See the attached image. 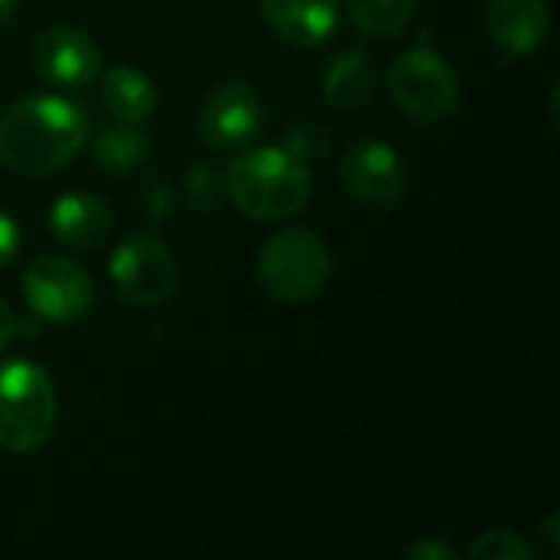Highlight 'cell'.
<instances>
[{
    "label": "cell",
    "instance_id": "6da1fadb",
    "mask_svg": "<svg viewBox=\"0 0 560 560\" xmlns=\"http://www.w3.org/2000/svg\"><path fill=\"white\" fill-rule=\"evenodd\" d=\"M89 144V115L62 95H30L0 115V161L23 177L62 171Z\"/></svg>",
    "mask_w": 560,
    "mask_h": 560
},
{
    "label": "cell",
    "instance_id": "7a4b0ae2",
    "mask_svg": "<svg viewBox=\"0 0 560 560\" xmlns=\"http://www.w3.org/2000/svg\"><path fill=\"white\" fill-rule=\"evenodd\" d=\"M223 190L249 220H285L312 200V171L285 148H253L226 167Z\"/></svg>",
    "mask_w": 560,
    "mask_h": 560
},
{
    "label": "cell",
    "instance_id": "3957f363",
    "mask_svg": "<svg viewBox=\"0 0 560 560\" xmlns=\"http://www.w3.org/2000/svg\"><path fill=\"white\" fill-rule=\"evenodd\" d=\"M256 272L262 289L282 305H305L318 299L331 279V253L328 243L305 226L276 230L256 259Z\"/></svg>",
    "mask_w": 560,
    "mask_h": 560
},
{
    "label": "cell",
    "instance_id": "277c9868",
    "mask_svg": "<svg viewBox=\"0 0 560 560\" xmlns=\"http://www.w3.org/2000/svg\"><path fill=\"white\" fill-rule=\"evenodd\" d=\"M56 430V387L43 364L16 358L0 364V450L33 453Z\"/></svg>",
    "mask_w": 560,
    "mask_h": 560
},
{
    "label": "cell",
    "instance_id": "5b68a950",
    "mask_svg": "<svg viewBox=\"0 0 560 560\" xmlns=\"http://www.w3.org/2000/svg\"><path fill=\"white\" fill-rule=\"evenodd\" d=\"M387 92L407 118L443 121L459 105V75L433 46L420 43L390 62Z\"/></svg>",
    "mask_w": 560,
    "mask_h": 560
},
{
    "label": "cell",
    "instance_id": "8992f818",
    "mask_svg": "<svg viewBox=\"0 0 560 560\" xmlns=\"http://www.w3.org/2000/svg\"><path fill=\"white\" fill-rule=\"evenodd\" d=\"M108 276L121 302L135 308H158L171 302L180 279L171 246L154 233L125 236L108 259Z\"/></svg>",
    "mask_w": 560,
    "mask_h": 560
},
{
    "label": "cell",
    "instance_id": "52a82bcc",
    "mask_svg": "<svg viewBox=\"0 0 560 560\" xmlns=\"http://www.w3.org/2000/svg\"><path fill=\"white\" fill-rule=\"evenodd\" d=\"M23 299L36 318L52 325H75L89 315L95 285L79 262L62 256H39L23 272Z\"/></svg>",
    "mask_w": 560,
    "mask_h": 560
},
{
    "label": "cell",
    "instance_id": "ba28073f",
    "mask_svg": "<svg viewBox=\"0 0 560 560\" xmlns=\"http://www.w3.org/2000/svg\"><path fill=\"white\" fill-rule=\"evenodd\" d=\"M338 177L368 210H394L407 197V164L387 141L377 138L351 144L341 158Z\"/></svg>",
    "mask_w": 560,
    "mask_h": 560
},
{
    "label": "cell",
    "instance_id": "9c48e42d",
    "mask_svg": "<svg viewBox=\"0 0 560 560\" xmlns=\"http://www.w3.org/2000/svg\"><path fill=\"white\" fill-rule=\"evenodd\" d=\"M266 125L262 98L246 82L217 85L197 115V135L213 151H240L249 148Z\"/></svg>",
    "mask_w": 560,
    "mask_h": 560
},
{
    "label": "cell",
    "instance_id": "30bf717a",
    "mask_svg": "<svg viewBox=\"0 0 560 560\" xmlns=\"http://www.w3.org/2000/svg\"><path fill=\"white\" fill-rule=\"evenodd\" d=\"M30 66L52 89H85L98 75L102 59L89 33L56 23L36 33L30 46Z\"/></svg>",
    "mask_w": 560,
    "mask_h": 560
},
{
    "label": "cell",
    "instance_id": "8fae6325",
    "mask_svg": "<svg viewBox=\"0 0 560 560\" xmlns=\"http://www.w3.org/2000/svg\"><path fill=\"white\" fill-rule=\"evenodd\" d=\"M486 30L505 59L528 56L541 49L551 33V7L548 0H489Z\"/></svg>",
    "mask_w": 560,
    "mask_h": 560
},
{
    "label": "cell",
    "instance_id": "7c38bea8",
    "mask_svg": "<svg viewBox=\"0 0 560 560\" xmlns=\"http://www.w3.org/2000/svg\"><path fill=\"white\" fill-rule=\"evenodd\" d=\"M49 233L69 249H98L112 233V207L95 194L72 190L49 207Z\"/></svg>",
    "mask_w": 560,
    "mask_h": 560
},
{
    "label": "cell",
    "instance_id": "4fadbf2b",
    "mask_svg": "<svg viewBox=\"0 0 560 560\" xmlns=\"http://www.w3.org/2000/svg\"><path fill=\"white\" fill-rule=\"evenodd\" d=\"M259 10L292 46H322L338 30V0H259Z\"/></svg>",
    "mask_w": 560,
    "mask_h": 560
},
{
    "label": "cell",
    "instance_id": "5bb4252c",
    "mask_svg": "<svg viewBox=\"0 0 560 560\" xmlns=\"http://www.w3.org/2000/svg\"><path fill=\"white\" fill-rule=\"evenodd\" d=\"M377 92V66L368 49H345L338 52L325 75L322 95L335 112H361Z\"/></svg>",
    "mask_w": 560,
    "mask_h": 560
},
{
    "label": "cell",
    "instance_id": "9a60e30c",
    "mask_svg": "<svg viewBox=\"0 0 560 560\" xmlns=\"http://www.w3.org/2000/svg\"><path fill=\"white\" fill-rule=\"evenodd\" d=\"M102 102L115 121H131L141 125L154 115L158 108V89L154 82L131 66H112L102 75Z\"/></svg>",
    "mask_w": 560,
    "mask_h": 560
},
{
    "label": "cell",
    "instance_id": "2e32d148",
    "mask_svg": "<svg viewBox=\"0 0 560 560\" xmlns=\"http://www.w3.org/2000/svg\"><path fill=\"white\" fill-rule=\"evenodd\" d=\"M92 158L108 174H128L151 158V135L131 121L108 125L92 141Z\"/></svg>",
    "mask_w": 560,
    "mask_h": 560
},
{
    "label": "cell",
    "instance_id": "e0dca14e",
    "mask_svg": "<svg viewBox=\"0 0 560 560\" xmlns=\"http://www.w3.org/2000/svg\"><path fill=\"white\" fill-rule=\"evenodd\" d=\"M420 0H348L351 23L371 39H394L413 20Z\"/></svg>",
    "mask_w": 560,
    "mask_h": 560
},
{
    "label": "cell",
    "instance_id": "ac0fdd59",
    "mask_svg": "<svg viewBox=\"0 0 560 560\" xmlns=\"http://www.w3.org/2000/svg\"><path fill=\"white\" fill-rule=\"evenodd\" d=\"M472 560H528L532 545L512 528H489L469 545Z\"/></svg>",
    "mask_w": 560,
    "mask_h": 560
},
{
    "label": "cell",
    "instance_id": "d6986e66",
    "mask_svg": "<svg viewBox=\"0 0 560 560\" xmlns=\"http://www.w3.org/2000/svg\"><path fill=\"white\" fill-rule=\"evenodd\" d=\"M184 190H187V200H190L197 210H210V207H217V200H220L223 174H220L213 164L200 161V164H194V167L187 171V177H184Z\"/></svg>",
    "mask_w": 560,
    "mask_h": 560
},
{
    "label": "cell",
    "instance_id": "ffe728a7",
    "mask_svg": "<svg viewBox=\"0 0 560 560\" xmlns=\"http://www.w3.org/2000/svg\"><path fill=\"white\" fill-rule=\"evenodd\" d=\"M292 158H299L302 164L318 161L328 151V131L315 121H299L285 131V144H282Z\"/></svg>",
    "mask_w": 560,
    "mask_h": 560
},
{
    "label": "cell",
    "instance_id": "44dd1931",
    "mask_svg": "<svg viewBox=\"0 0 560 560\" xmlns=\"http://www.w3.org/2000/svg\"><path fill=\"white\" fill-rule=\"evenodd\" d=\"M174 207V197H171V187L158 177H151L144 184V194H141V210L151 223H164V217L171 213Z\"/></svg>",
    "mask_w": 560,
    "mask_h": 560
},
{
    "label": "cell",
    "instance_id": "7402d4cb",
    "mask_svg": "<svg viewBox=\"0 0 560 560\" xmlns=\"http://www.w3.org/2000/svg\"><path fill=\"white\" fill-rule=\"evenodd\" d=\"M16 249H20V230L13 223V217L0 210V269L13 262Z\"/></svg>",
    "mask_w": 560,
    "mask_h": 560
},
{
    "label": "cell",
    "instance_id": "603a6c76",
    "mask_svg": "<svg viewBox=\"0 0 560 560\" xmlns=\"http://www.w3.org/2000/svg\"><path fill=\"white\" fill-rule=\"evenodd\" d=\"M558 528H560L558 512H551V515H548V518L541 522V555H545L548 560H555L560 555Z\"/></svg>",
    "mask_w": 560,
    "mask_h": 560
},
{
    "label": "cell",
    "instance_id": "cb8c5ba5",
    "mask_svg": "<svg viewBox=\"0 0 560 560\" xmlns=\"http://www.w3.org/2000/svg\"><path fill=\"white\" fill-rule=\"evenodd\" d=\"M410 560H453L456 551L450 545H440V541H417L410 551H407Z\"/></svg>",
    "mask_w": 560,
    "mask_h": 560
},
{
    "label": "cell",
    "instance_id": "d4e9b609",
    "mask_svg": "<svg viewBox=\"0 0 560 560\" xmlns=\"http://www.w3.org/2000/svg\"><path fill=\"white\" fill-rule=\"evenodd\" d=\"M16 335V318H13V312H10V305L0 299V351L10 345V338Z\"/></svg>",
    "mask_w": 560,
    "mask_h": 560
},
{
    "label": "cell",
    "instance_id": "484cf974",
    "mask_svg": "<svg viewBox=\"0 0 560 560\" xmlns=\"http://www.w3.org/2000/svg\"><path fill=\"white\" fill-rule=\"evenodd\" d=\"M13 7H16V0H0V26H3L7 20H10Z\"/></svg>",
    "mask_w": 560,
    "mask_h": 560
}]
</instances>
